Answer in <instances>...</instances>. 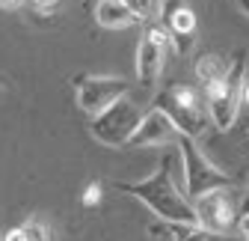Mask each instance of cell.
I'll use <instances>...</instances> for the list:
<instances>
[{"instance_id": "cell-21", "label": "cell", "mask_w": 249, "mask_h": 241, "mask_svg": "<svg viewBox=\"0 0 249 241\" xmlns=\"http://www.w3.org/2000/svg\"><path fill=\"white\" fill-rule=\"evenodd\" d=\"M18 0H0V6H15Z\"/></svg>"}, {"instance_id": "cell-3", "label": "cell", "mask_w": 249, "mask_h": 241, "mask_svg": "<svg viewBox=\"0 0 249 241\" xmlns=\"http://www.w3.org/2000/svg\"><path fill=\"white\" fill-rule=\"evenodd\" d=\"M243 89H246V54L237 51V54L231 57V66H229L226 78L216 80V83H211V86H205L211 122L220 128V131L231 128L234 116H237V110H240Z\"/></svg>"}, {"instance_id": "cell-2", "label": "cell", "mask_w": 249, "mask_h": 241, "mask_svg": "<svg viewBox=\"0 0 249 241\" xmlns=\"http://www.w3.org/2000/svg\"><path fill=\"white\" fill-rule=\"evenodd\" d=\"M151 107L163 110L172 125L178 128V134L184 137H202L211 125V110H208V99L199 89L187 86V83H169L163 93L154 99Z\"/></svg>"}, {"instance_id": "cell-9", "label": "cell", "mask_w": 249, "mask_h": 241, "mask_svg": "<svg viewBox=\"0 0 249 241\" xmlns=\"http://www.w3.org/2000/svg\"><path fill=\"white\" fill-rule=\"evenodd\" d=\"M169 140H178V128L172 125V119L158 107H148L142 113L140 128L128 140V146H160V143H169Z\"/></svg>"}, {"instance_id": "cell-1", "label": "cell", "mask_w": 249, "mask_h": 241, "mask_svg": "<svg viewBox=\"0 0 249 241\" xmlns=\"http://www.w3.org/2000/svg\"><path fill=\"white\" fill-rule=\"evenodd\" d=\"M119 188L124 194L137 197L140 202H145L163 223H199L196 205L175 185V179L166 173V167L154 170L142 182H122Z\"/></svg>"}, {"instance_id": "cell-17", "label": "cell", "mask_w": 249, "mask_h": 241, "mask_svg": "<svg viewBox=\"0 0 249 241\" xmlns=\"http://www.w3.org/2000/svg\"><path fill=\"white\" fill-rule=\"evenodd\" d=\"M237 229H240V235H243V238H246V241H249V215H246V218H240V221H237Z\"/></svg>"}, {"instance_id": "cell-6", "label": "cell", "mask_w": 249, "mask_h": 241, "mask_svg": "<svg viewBox=\"0 0 249 241\" xmlns=\"http://www.w3.org/2000/svg\"><path fill=\"white\" fill-rule=\"evenodd\" d=\"M166 45H169V33L158 24H148L145 33L137 45V75L142 86H154L163 72V60H166Z\"/></svg>"}, {"instance_id": "cell-10", "label": "cell", "mask_w": 249, "mask_h": 241, "mask_svg": "<svg viewBox=\"0 0 249 241\" xmlns=\"http://www.w3.org/2000/svg\"><path fill=\"white\" fill-rule=\"evenodd\" d=\"M166 27H169V36L175 39V45L181 51H187L193 45V36H196V15L187 9V6H172L166 12Z\"/></svg>"}, {"instance_id": "cell-15", "label": "cell", "mask_w": 249, "mask_h": 241, "mask_svg": "<svg viewBox=\"0 0 249 241\" xmlns=\"http://www.w3.org/2000/svg\"><path fill=\"white\" fill-rule=\"evenodd\" d=\"M24 235H27V241H51V229H48L42 221L24 223Z\"/></svg>"}, {"instance_id": "cell-16", "label": "cell", "mask_w": 249, "mask_h": 241, "mask_svg": "<svg viewBox=\"0 0 249 241\" xmlns=\"http://www.w3.org/2000/svg\"><path fill=\"white\" fill-rule=\"evenodd\" d=\"M3 241H27V235H24V226H18V229H9Z\"/></svg>"}, {"instance_id": "cell-4", "label": "cell", "mask_w": 249, "mask_h": 241, "mask_svg": "<svg viewBox=\"0 0 249 241\" xmlns=\"http://www.w3.org/2000/svg\"><path fill=\"white\" fill-rule=\"evenodd\" d=\"M178 155L184 161V194L187 200H199L211 191H223V188H231V179L223 173V170H216L202 152H199V146L193 137H184L178 134Z\"/></svg>"}, {"instance_id": "cell-18", "label": "cell", "mask_w": 249, "mask_h": 241, "mask_svg": "<svg viewBox=\"0 0 249 241\" xmlns=\"http://www.w3.org/2000/svg\"><path fill=\"white\" fill-rule=\"evenodd\" d=\"M237 215H240V218H246V215H249V191H246V194H243V200H240Z\"/></svg>"}, {"instance_id": "cell-14", "label": "cell", "mask_w": 249, "mask_h": 241, "mask_svg": "<svg viewBox=\"0 0 249 241\" xmlns=\"http://www.w3.org/2000/svg\"><path fill=\"white\" fill-rule=\"evenodd\" d=\"M122 3L128 6L140 21H151V18L160 15V3H158V0H122Z\"/></svg>"}, {"instance_id": "cell-19", "label": "cell", "mask_w": 249, "mask_h": 241, "mask_svg": "<svg viewBox=\"0 0 249 241\" xmlns=\"http://www.w3.org/2000/svg\"><path fill=\"white\" fill-rule=\"evenodd\" d=\"M95 200H98V188H95V185H92V188L86 191V202H95Z\"/></svg>"}, {"instance_id": "cell-11", "label": "cell", "mask_w": 249, "mask_h": 241, "mask_svg": "<svg viewBox=\"0 0 249 241\" xmlns=\"http://www.w3.org/2000/svg\"><path fill=\"white\" fill-rule=\"evenodd\" d=\"M95 21L107 30H122V27H131L137 24L140 18L122 3V0H98L95 6Z\"/></svg>"}, {"instance_id": "cell-5", "label": "cell", "mask_w": 249, "mask_h": 241, "mask_svg": "<svg viewBox=\"0 0 249 241\" xmlns=\"http://www.w3.org/2000/svg\"><path fill=\"white\" fill-rule=\"evenodd\" d=\"M142 122V110L124 96L119 99L113 107H107L104 113L98 116H92V122H89V134L95 137L98 143L104 146H128V140L134 137V131L140 128Z\"/></svg>"}, {"instance_id": "cell-7", "label": "cell", "mask_w": 249, "mask_h": 241, "mask_svg": "<svg viewBox=\"0 0 249 241\" xmlns=\"http://www.w3.org/2000/svg\"><path fill=\"white\" fill-rule=\"evenodd\" d=\"M128 89H131V83L122 78H80L77 80V104L86 113L98 116L107 107H113L119 99L128 96Z\"/></svg>"}, {"instance_id": "cell-8", "label": "cell", "mask_w": 249, "mask_h": 241, "mask_svg": "<svg viewBox=\"0 0 249 241\" xmlns=\"http://www.w3.org/2000/svg\"><path fill=\"white\" fill-rule=\"evenodd\" d=\"M196 215H199V226L226 235L234 226V205H231V188L223 191H211L199 200H193Z\"/></svg>"}, {"instance_id": "cell-22", "label": "cell", "mask_w": 249, "mask_h": 241, "mask_svg": "<svg viewBox=\"0 0 249 241\" xmlns=\"http://www.w3.org/2000/svg\"><path fill=\"white\" fill-rule=\"evenodd\" d=\"M243 99L249 101V80H246V89H243Z\"/></svg>"}, {"instance_id": "cell-20", "label": "cell", "mask_w": 249, "mask_h": 241, "mask_svg": "<svg viewBox=\"0 0 249 241\" xmlns=\"http://www.w3.org/2000/svg\"><path fill=\"white\" fill-rule=\"evenodd\" d=\"M33 3H39V6H53L56 0H33Z\"/></svg>"}, {"instance_id": "cell-12", "label": "cell", "mask_w": 249, "mask_h": 241, "mask_svg": "<svg viewBox=\"0 0 249 241\" xmlns=\"http://www.w3.org/2000/svg\"><path fill=\"white\" fill-rule=\"evenodd\" d=\"M231 66V60H223V57H202L199 63H196V75L202 80V86H211L216 80H223L226 72Z\"/></svg>"}, {"instance_id": "cell-13", "label": "cell", "mask_w": 249, "mask_h": 241, "mask_svg": "<svg viewBox=\"0 0 249 241\" xmlns=\"http://www.w3.org/2000/svg\"><path fill=\"white\" fill-rule=\"evenodd\" d=\"M169 232L175 241H226V235L211 232L199 223H169Z\"/></svg>"}]
</instances>
